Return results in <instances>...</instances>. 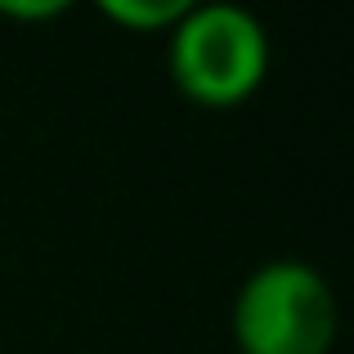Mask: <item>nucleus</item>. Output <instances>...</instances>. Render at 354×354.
<instances>
[{
  "label": "nucleus",
  "instance_id": "3",
  "mask_svg": "<svg viewBox=\"0 0 354 354\" xmlns=\"http://www.w3.org/2000/svg\"><path fill=\"white\" fill-rule=\"evenodd\" d=\"M184 9H189V0H99V14L108 23L139 36H166Z\"/></svg>",
  "mask_w": 354,
  "mask_h": 354
},
{
  "label": "nucleus",
  "instance_id": "4",
  "mask_svg": "<svg viewBox=\"0 0 354 354\" xmlns=\"http://www.w3.org/2000/svg\"><path fill=\"white\" fill-rule=\"evenodd\" d=\"M68 14V0H0V18L14 23H54Z\"/></svg>",
  "mask_w": 354,
  "mask_h": 354
},
{
  "label": "nucleus",
  "instance_id": "2",
  "mask_svg": "<svg viewBox=\"0 0 354 354\" xmlns=\"http://www.w3.org/2000/svg\"><path fill=\"white\" fill-rule=\"evenodd\" d=\"M341 305L328 274L310 260L274 256L238 283L229 337L238 354H332Z\"/></svg>",
  "mask_w": 354,
  "mask_h": 354
},
{
  "label": "nucleus",
  "instance_id": "1",
  "mask_svg": "<svg viewBox=\"0 0 354 354\" xmlns=\"http://www.w3.org/2000/svg\"><path fill=\"white\" fill-rule=\"evenodd\" d=\"M274 45L269 32L251 9L211 0L180 14V23L166 32V72L171 86L189 104L225 113L242 108L269 77Z\"/></svg>",
  "mask_w": 354,
  "mask_h": 354
}]
</instances>
